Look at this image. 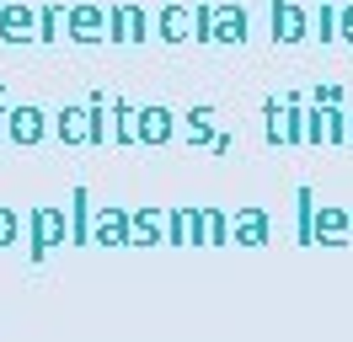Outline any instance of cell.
<instances>
[{"label": "cell", "mask_w": 353, "mask_h": 342, "mask_svg": "<svg viewBox=\"0 0 353 342\" xmlns=\"http://www.w3.org/2000/svg\"><path fill=\"white\" fill-rule=\"evenodd\" d=\"M166 128H172V112H166V107L139 112V139H145V145H161V139H166Z\"/></svg>", "instance_id": "5b68a950"}, {"label": "cell", "mask_w": 353, "mask_h": 342, "mask_svg": "<svg viewBox=\"0 0 353 342\" xmlns=\"http://www.w3.org/2000/svg\"><path fill=\"white\" fill-rule=\"evenodd\" d=\"M343 38H353V6L343 11Z\"/></svg>", "instance_id": "7c38bea8"}, {"label": "cell", "mask_w": 353, "mask_h": 342, "mask_svg": "<svg viewBox=\"0 0 353 342\" xmlns=\"http://www.w3.org/2000/svg\"><path fill=\"white\" fill-rule=\"evenodd\" d=\"M70 27H75V38H97V32H102V11H86V6H81V11L70 17Z\"/></svg>", "instance_id": "ba28073f"}, {"label": "cell", "mask_w": 353, "mask_h": 342, "mask_svg": "<svg viewBox=\"0 0 353 342\" xmlns=\"http://www.w3.org/2000/svg\"><path fill=\"white\" fill-rule=\"evenodd\" d=\"M139 32H145V17H139V11H118V17H112V38L118 43L139 38Z\"/></svg>", "instance_id": "52a82bcc"}, {"label": "cell", "mask_w": 353, "mask_h": 342, "mask_svg": "<svg viewBox=\"0 0 353 342\" xmlns=\"http://www.w3.org/2000/svg\"><path fill=\"white\" fill-rule=\"evenodd\" d=\"M32 235H38V241H32V256H43L48 246L65 241V214H59V209H38V214H32Z\"/></svg>", "instance_id": "6da1fadb"}, {"label": "cell", "mask_w": 353, "mask_h": 342, "mask_svg": "<svg viewBox=\"0 0 353 342\" xmlns=\"http://www.w3.org/2000/svg\"><path fill=\"white\" fill-rule=\"evenodd\" d=\"M348 230H353V214H343V209H316V241H321V246L348 241Z\"/></svg>", "instance_id": "7a4b0ae2"}, {"label": "cell", "mask_w": 353, "mask_h": 342, "mask_svg": "<svg viewBox=\"0 0 353 342\" xmlns=\"http://www.w3.org/2000/svg\"><path fill=\"white\" fill-rule=\"evenodd\" d=\"M241 32H246V17H241V6H225V11H220V38H230V43H236Z\"/></svg>", "instance_id": "30bf717a"}, {"label": "cell", "mask_w": 353, "mask_h": 342, "mask_svg": "<svg viewBox=\"0 0 353 342\" xmlns=\"http://www.w3.org/2000/svg\"><path fill=\"white\" fill-rule=\"evenodd\" d=\"M241 225H236V235L241 241H268V214H257V209H246V214H236Z\"/></svg>", "instance_id": "8992f818"}, {"label": "cell", "mask_w": 353, "mask_h": 342, "mask_svg": "<svg viewBox=\"0 0 353 342\" xmlns=\"http://www.w3.org/2000/svg\"><path fill=\"white\" fill-rule=\"evenodd\" d=\"M348 134H353V118H348Z\"/></svg>", "instance_id": "4fadbf2b"}, {"label": "cell", "mask_w": 353, "mask_h": 342, "mask_svg": "<svg viewBox=\"0 0 353 342\" xmlns=\"http://www.w3.org/2000/svg\"><path fill=\"white\" fill-rule=\"evenodd\" d=\"M0 241H17V214L0 209Z\"/></svg>", "instance_id": "8fae6325"}, {"label": "cell", "mask_w": 353, "mask_h": 342, "mask_svg": "<svg viewBox=\"0 0 353 342\" xmlns=\"http://www.w3.org/2000/svg\"><path fill=\"white\" fill-rule=\"evenodd\" d=\"M38 134H43V112H38V107H17V112H11V139H17V145H32Z\"/></svg>", "instance_id": "277c9868"}, {"label": "cell", "mask_w": 353, "mask_h": 342, "mask_svg": "<svg viewBox=\"0 0 353 342\" xmlns=\"http://www.w3.org/2000/svg\"><path fill=\"white\" fill-rule=\"evenodd\" d=\"M273 38H279V43L305 38V17H300V6H289V0H279V6H273Z\"/></svg>", "instance_id": "3957f363"}, {"label": "cell", "mask_w": 353, "mask_h": 342, "mask_svg": "<svg viewBox=\"0 0 353 342\" xmlns=\"http://www.w3.org/2000/svg\"><path fill=\"white\" fill-rule=\"evenodd\" d=\"M182 32H188V11H182V6H166V11H161V38H182Z\"/></svg>", "instance_id": "9c48e42d"}]
</instances>
